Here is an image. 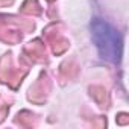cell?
<instances>
[{"label":"cell","instance_id":"obj_1","mask_svg":"<svg viewBox=\"0 0 129 129\" xmlns=\"http://www.w3.org/2000/svg\"><path fill=\"white\" fill-rule=\"evenodd\" d=\"M91 38L96 44L102 59L112 64L120 62L121 58V37L120 34L102 18H94L91 23Z\"/></svg>","mask_w":129,"mask_h":129}]
</instances>
